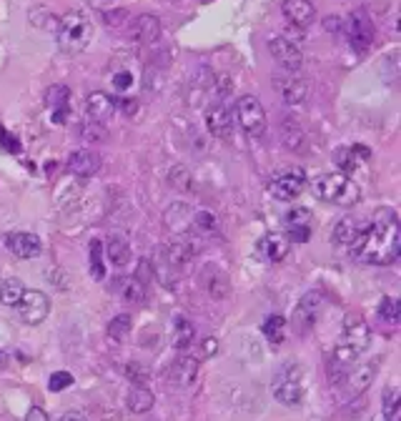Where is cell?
<instances>
[{
    "mask_svg": "<svg viewBox=\"0 0 401 421\" xmlns=\"http://www.w3.org/2000/svg\"><path fill=\"white\" fill-rule=\"evenodd\" d=\"M349 251L361 263H371V266L394 263L401 254V223L394 208H376L369 226H361Z\"/></svg>",
    "mask_w": 401,
    "mask_h": 421,
    "instance_id": "obj_1",
    "label": "cell"
},
{
    "mask_svg": "<svg viewBox=\"0 0 401 421\" xmlns=\"http://www.w3.org/2000/svg\"><path fill=\"white\" fill-rule=\"evenodd\" d=\"M90 35H93V25H90L88 15L81 10H65L58 18L56 43L65 56H78L81 50H85Z\"/></svg>",
    "mask_w": 401,
    "mask_h": 421,
    "instance_id": "obj_2",
    "label": "cell"
},
{
    "mask_svg": "<svg viewBox=\"0 0 401 421\" xmlns=\"http://www.w3.org/2000/svg\"><path fill=\"white\" fill-rule=\"evenodd\" d=\"M311 191L316 198L341 208H351L361 201V188L344 173H324L311 181Z\"/></svg>",
    "mask_w": 401,
    "mask_h": 421,
    "instance_id": "obj_3",
    "label": "cell"
},
{
    "mask_svg": "<svg viewBox=\"0 0 401 421\" xmlns=\"http://www.w3.org/2000/svg\"><path fill=\"white\" fill-rule=\"evenodd\" d=\"M301 366L298 364H286L284 369H278L274 376V399L281 401L284 407H298L304 401V384H301Z\"/></svg>",
    "mask_w": 401,
    "mask_h": 421,
    "instance_id": "obj_4",
    "label": "cell"
},
{
    "mask_svg": "<svg viewBox=\"0 0 401 421\" xmlns=\"http://www.w3.org/2000/svg\"><path fill=\"white\" fill-rule=\"evenodd\" d=\"M236 121L249 138L266 136V111L256 96H241L236 101Z\"/></svg>",
    "mask_w": 401,
    "mask_h": 421,
    "instance_id": "obj_5",
    "label": "cell"
},
{
    "mask_svg": "<svg viewBox=\"0 0 401 421\" xmlns=\"http://www.w3.org/2000/svg\"><path fill=\"white\" fill-rule=\"evenodd\" d=\"M324 291H306L301 301H298L296 311H294V316H291V324L296 329L298 333H309L316 326L318 316H321V309H324Z\"/></svg>",
    "mask_w": 401,
    "mask_h": 421,
    "instance_id": "obj_6",
    "label": "cell"
},
{
    "mask_svg": "<svg viewBox=\"0 0 401 421\" xmlns=\"http://www.w3.org/2000/svg\"><path fill=\"white\" fill-rule=\"evenodd\" d=\"M346 38L356 53H367L373 43V23L367 10H353L344 23Z\"/></svg>",
    "mask_w": 401,
    "mask_h": 421,
    "instance_id": "obj_7",
    "label": "cell"
},
{
    "mask_svg": "<svg viewBox=\"0 0 401 421\" xmlns=\"http://www.w3.org/2000/svg\"><path fill=\"white\" fill-rule=\"evenodd\" d=\"M18 314H21V318L25 321V324L30 326H38L43 324L45 318H48L50 314V298L43 294V291H35V289H25V294H23V298L18 301Z\"/></svg>",
    "mask_w": 401,
    "mask_h": 421,
    "instance_id": "obj_8",
    "label": "cell"
},
{
    "mask_svg": "<svg viewBox=\"0 0 401 421\" xmlns=\"http://www.w3.org/2000/svg\"><path fill=\"white\" fill-rule=\"evenodd\" d=\"M269 50L274 61L286 70V73H298L301 65H304V53L298 50V45L284 35H276V38H271L269 41Z\"/></svg>",
    "mask_w": 401,
    "mask_h": 421,
    "instance_id": "obj_9",
    "label": "cell"
},
{
    "mask_svg": "<svg viewBox=\"0 0 401 421\" xmlns=\"http://www.w3.org/2000/svg\"><path fill=\"white\" fill-rule=\"evenodd\" d=\"M306 183V173L301 168H289V171L278 173L276 178L269 183V191L278 201H294L301 196Z\"/></svg>",
    "mask_w": 401,
    "mask_h": 421,
    "instance_id": "obj_10",
    "label": "cell"
},
{
    "mask_svg": "<svg viewBox=\"0 0 401 421\" xmlns=\"http://www.w3.org/2000/svg\"><path fill=\"white\" fill-rule=\"evenodd\" d=\"M274 88L289 105H304L311 96V85L296 73H284V76H274Z\"/></svg>",
    "mask_w": 401,
    "mask_h": 421,
    "instance_id": "obj_11",
    "label": "cell"
},
{
    "mask_svg": "<svg viewBox=\"0 0 401 421\" xmlns=\"http://www.w3.org/2000/svg\"><path fill=\"white\" fill-rule=\"evenodd\" d=\"M198 281H200V289L206 291L211 298H216V301H221V298L229 296L231 281H229V276H226V271H223L221 266H216V263H206V266L200 269Z\"/></svg>",
    "mask_w": 401,
    "mask_h": 421,
    "instance_id": "obj_12",
    "label": "cell"
},
{
    "mask_svg": "<svg viewBox=\"0 0 401 421\" xmlns=\"http://www.w3.org/2000/svg\"><path fill=\"white\" fill-rule=\"evenodd\" d=\"M196 243L188 238V236H181V241L171 243L168 246V251L163 256H166L168 266L173 269V274H183L186 269H191V263L196 261Z\"/></svg>",
    "mask_w": 401,
    "mask_h": 421,
    "instance_id": "obj_13",
    "label": "cell"
},
{
    "mask_svg": "<svg viewBox=\"0 0 401 421\" xmlns=\"http://www.w3.org/2000/svg\"><path fill=\"white\" fill-rule=\"evenodd\" d=\"M6 246L18 258H35L43 251L41 238L35 234H28V231H10V234H6Z\"/></svg>",
    "mask_w": 401,
    "mask_h": 421,
    "instance_id": "obj_14",
    "label": "cell"
},
{
    "mask_svg": "<svg viewBox=\"0 0 401 421\" xmlns=\"http://www.w3.org/2000/svg\"><path fill=\"white\" fill-rule=\"evenodd\" d=\"M198 369H200L198 359H194V356H181L168 369V379H171V384L176 389H188L194 387L196 379H198Z\"/></svg>",
    "mask_w": 401,
    "mask_h": 421,
    "instance_id": "obj_15",
    "label": "cell"
},
{
    "mask_svg": "<svg viewBox=\"0 0 401 421\" xmlns=\"http://www.w3.org/2000/svg\"><path fill=\"white\" fill-rule=\"evenodd\" d=\"M284 18L294 25V28H309L316 18V8L311 0H284Z\"/></svg>",
    "mask_w": 401,
    "mask_h": 421,
    "instance_id": "obj_16",
    "label": "cell"
},
{
    "mask_svg": "<svg viewBox=\"0 0 401 421\" xmlns=\"http://www.w3.org/2000/svg\"><path fill=\"white\" fill-rule=\"evenodd\" d=\"M128 35H131L133 43H138V45H151L161 38V23L158 18H153V15H138L136 21H131L128 25Z\"/></svg>",
    "mask_w": 401,
    "mask_h": 421,
    "instance_id": "obj_17",
    "label": "cell"
},
{
    "mask_svg": "<svg viewBox=\"0 0 401 421\" xmlns=\"http://www.w3.org/2000/svg\"><path fill=\"white\" fill-rule=\"evenodd\" d=\"M339 341L346 346H351V349H356V351H367L369 341H371L369 324L364 321V318L349 316L346 318V326H344V336H341Z\"/></svg>",
    "mask_w": 401,
    "mask_h": 421,
    "instance_id": "obj_18",
    "label": "cell"
},
{
    "mask_svg": "<svg viewBox=\"0 0 401 421\" xmlns=\"http://www.w3.org/2000/svg\"><path fill=\"white\" fill-rule=\"evenodd\" d=\"M206 128L211 131V136L216 138L229 141L231 133H234V123H231V111L223 103L211 105L206 111Z\"/></svg>",
    "mask_w": 401,
    "mask_h": 421,
    "instance_id": "obj_19",
    "label": "cell"
},
{
    "mask_svg": "<svg viewBox=\"0 0 401 421\" xmlns=\"http://www.w3.org/2000/svg\"><path fill=\"white\" fill-rule=\"evenodd\" d=\"M45 105L50 108V118L53 123H65L68 118V103H70V88L68 85H50L45 90Z\"/></svg>",
    "mask_w": 401,
    "mask_h": 421,
    "instance_id": "obj_20",
    "label": "cell"
},
{
    "mask_svg": "<svg viewBox=\"0 0 401 421\" xmlns=\"http://www.w3.org/2000/svg\"><path fill=\"white\" fill-rule=\"evenodd\" d=\"M68 171L78 178H90V176H96L98 168H101V158H98L93 151H73L68 156Z\"/></svg>",
    "mask_w": 401,
    "mask_h": 421,
    "instance_id": "obj_21",
    "label": "cell"
},
{
    "mask_svg": "<svg viewBox=\"0 0 401 421\" xmlns=\"http://www.w3.org/2000/svg\"><path fill=\"white\" fill-rule=\"evenodd\" d=\"M116 294L123 298L125 304H133V306L143 304L145 296H148L145 283L138 281L136 276H118L116 278Z\"/></svg>",
    "mask_w": 401,
    "mask_h": 421,
    "instance_id": "obj_22",
    "label": "cell"
},
{
    "mask_svg": "<svg viewBox=\"0 0 401 421\" xmlns=\"http://www.w3.org/2000/svg\"><path fill=\"white\" fill-rule=\"evenodd\" d=\"M85 111H88L90 121H98V123H103L105 118H111V113L116 111V103H113V98L103 90H93L85 101Z\"/></svg>",
    "mask_w": 401,
    "mask_h": 421,
    "instance_id": "obj_23",
    "label": "cell"
},
{
    "mask_svg": "<svg viewBox=\"0 0 401 421\" xmlns=\"http://www.w3.org/2000/svg\"><path fill=\"white\" fill-rule=\"evenodd\" d=\"M258 251H261V256L266 258V261L278 263V261H284L286 254H289V241H286V236L269 234V236H263V238H261Z\"/></svg>",
    "mask_w": 401,
    "mask_h": 421,
    "instance_id": "obj_24",
    "label": "cell"
},
{
    "mask_svg": "<svg viewBox=\"0 0 401 421\" xmlns=\"http://www.w3.org/2000/svg\"><path fill=\"white\" fill-rule=\"evenodd\" d=\"M191 218H194V211L188 203H173L168 206L166 216H163V221L171 231H178V234H188V228H191Z\"/></svg>",
    "mask_w": 401,
    "mask_h": 421,
    "instance_id": "obj_25",
    "label": "cell"
},
{
    "mask_svg": "<svg viewBox=\"0 0 401 421\" xmlns=\"http://www.w3.org/2000/svg\"><path fill=\"white\" fill-rule=\"evenodd\" d=\"M103 254L111 258V263L116 266V269H123L125 263H128V258H131V246H128V238L121 234H111V238H108V243L103 246Z\"/></svg>",
    "mask_w": 401,
    "mask_h": 421,
    "instance_id": "obj_26",
    "label": "cell"
},
{
    "mask_svg": "<svg viewBox=\"0 0 401 421\" xmlns=\"http://www.w3.org/2000/svg\"><path fill=\"white\" fill-rule=\"evenodd\" d=\"M361 231V223L353 218V216H344L336 221L331 231V241L333 246H351V241L356 238V234Z\"/></svg>",
    "mask_w": 401,
    "mask_h": 421,
    "instance_id": "obj_27",
    "label": "cell"
},
{
    "mask_svg": "<svg viewBox=\"0 0 401 421\" xmlns=\"http://www.w3.org/2000/svg\"><path fill=\"white\" fill-rule=\"evenodd\" d=\"M281 143L294 153H304L306 151V133L304 128L294 121H284L281 123Z\"/></svg>",
    "mask_w": 401,
    "mask_h": 421,
    "instance_id": "obj_28",
    "label": "cell"
},
{
    "mask_svg": "<svg viewBox=\"0 0 401 421\" xmlns=\"http://www.w3.org/2000/svg\"><path fill=\"white\" fill-rule=\"evenodd\" d=\"M373 379H376V364H364V366H359V369H353L349 376H346V384H349V389L351 391H356V393H361V391H367L369 387L373 384Z\"/></svg>",
    "mask_w": 401,
    "mask_h": 421,
    "instance_id": "obj_29",
    "label": "cell"
},
{
    "mask_svg": "<svg viewBox=\"0 0 401 421\" xmlns=\"http://www.w3.org/2000/svg\"><path fill=\"white\" fill-rule=\"evenodd\" d=\"M156 399H153V393L148 391V387H133L125 396V407L128 411L133 414H145V411H151Z\"/></svg>",
    "mask_w": 401,
    "mask_h": 421,
    "instance_id": "obj_30",
    "label": "cell"
},
{
    "mask_svg": "<svg viewBox=\"0 0 401 421\" xmlns=\"http://www.w3.org/2000/svg\"><path fill=\"white\" fill-rule=\"evenodd\" d=\"M28 21H30V25L38 30H50V33H56V28H58V15H53V10L45 6L30 8Z\"/></svg>",
    "mask_w": 401,
    "mask_h": 421,
    "instance_id": "obj_31",
    "label": "cell"
},
{
    "mask_svg": "<svg viewBox=\"0 0 401 421\" xmlns=\"http://www.w3.org/2000/svg\"><path fill=\"white\" fill-rule=\"evenodd\" d=\"M25 294L21 278H0V304L3 306H18V301Z\"/></svg>",
    "mask_w": 401,
    "mask_h": 421,
    "instance_id": "obj_32",
    "label": "cell"
},
{
    "mask_svg": "<svg viewBox=\"0 0 401 421\" xmlns=\"http://www.w3.org/2000/svg\"><path fill=\"white\" fill-rule=\"evenodd\" d=\"M196 338V329L188 318H178L176 321V329H173V349L176 351H186L191 341Z\"/></svg>",
    "mask_w": 401,
    "mask_h": 421,
    "instance_id": "obj_33",
    "label": "cell"
},
{
    "mask_svg": "<svg viewBox=\"0 0 401 421\" xmlns=\"http://www.w3.org/2000/svg\"><path fill=\"white\" fill-rule=\"evenodd\" d=\"M188 234L194 236H211L216 234V216L211 211H196L194 218H191V228Z\"/></svg>",
    "mask_w": 401,
    "mask_h": 421,
    "instance_id": "obj_34",
    "label": "cell"
},
{
    "mask_svg": "<svg viewBox=\"0 0 401 421\" xmlns=\"http://www.w3.org/2000/svg\"><path fill=\"white\" fill-rule=\"evenodd\" d=\"M131 329H133V321L128 314H118L116 318H111V324H108V338L121 344L125 338L131 336Z\"/></svg>",
    "mask_w": 401,
    "mask_h": 421,
    "instance_id": "obj_35",
    "label": "cell"
},
{
    "mask_svg": "<svg viewBox=\"0 0 401 421\" xmlns=\"http://www.w3.org/2000/svg\"><path fill=\"white\" fill-rule=\"evenodd\" d=\"M284 326H286L284 316H278V314H271V316L263 321L261 331H263V336L269 338L271 344H281V341H284Z\"/></svg>",
    "mask_w": 401,
    "mask_h": 421,
    "instance_id": "obj_36",
    "label": "cell"
},
{
    "mask_svg": "<svg viewBox=\"0 0 401 421\" xmlns=\"http://www.w3.org/2000/svg\"><path fill=\"white\" fill-rule=\"evenodd\" d=\"M88 249H90V276L96 278V281H101V278L105 276V266H103V243L98 241V238H93Z\"/></svg>",
    "mask_w": 401,
    "mask_h": 421,
    "instance_id": "obj_37",
    "label": "cell"
},
{
    "mask_svg": "<svg viewBox=\"0 0 401 421\" xmlns=\"http://www.w3.org/2000/svg\"><path fill=\"white\" fill-rule=\"evenodd\" d=\"M333 163H336L339 173L349 176V173H351L353 168H356V156H353L351 148H346V145H339V148L333 151Z\"/></svg>",
    "mask_w": 401,
    "mask_h": 421,
    "instance_id": "obj_38",
    "label": "cell"
},
{
    "mask_svg": "<svg viewBox=\"0 0 401 421\" xmlns=\"http://www.w3.org/2000/svg\"><path fill=\"white\" fill-rule=\"evenodd\" d=\"M284 226L286 228L311 226V211H309V208H291V211L284 214Z\"/></svg>",
    "mask_w": 401,
    "mask_h": 421,
    "instance_id": "obj_39",
    "label": "cell"
},
{
    "mask_svg": "<svg viewBox=\"0 0 401 421\" xmlns=\"http://www.w3.org/2000/svg\"><path fill=\"white\" fill-rule=\"evenodd\" d=\"M168 183H171L173 188H178V191H191V188H194L191 173H188V168H183V166H173L171 171H168Z\"/></svg>",
    "mask_w": 401,
    "mask_h": 421,
    "instance_id": "obj_40",
    "label": "cell"
},
{
    "mask_svg": "<svg viewBox=\"0 0 401 421\" xmlns=\"http://www.w3.org/2000/svg\"><path fill=\"white\" fill-rule=\"evenodd\" d=\"M379 73L384 81L396 83V78H399V53H389V56L379 63Z\"/></svg>",
    "mask_w": 401,
    "mask_h": 421,
    "instance_id": "obj_41",
    "label": "cell"
},
{
    "mask_svg": "<svg viewBox=\"0 0 401 421\" xmlns=\"http://www.w3.org/2000/svg\"><path fill=\"white\" fill-rule=\"evenodd\" d=\"M399 414H401L399 391L396 389H389L387 396H384V416H387V421H399Z\"/></svg>",
    "mask_w": 401,
    "mask_h": 421,
    "instance_id": "obj_42",
    "label": "cell"
},
{
    "mask_svg": "<svg viewBox=\"0 0 401 421\" xmlns=\"http://www.w3.org/2000/svg\"><path fill=\"white\" fill-rule=\"evenodd\" d=\"M379 316L387 318L389 324H396V321H399V316H401V304L396 301V298L384 296V298H381V304H379Z\"/></svg>",
    "mask_w": 401,
    "mask_h": 421,
    "instance_id": "obj_43",
    "label": "cell"
},
{
    "mask_svg": "<svg viewBox=\"0 0 401 421\" xmlns=\"http://www.w3.org/2000/svg\"><path fill=\"white\" fill-rule=\"evenodd\" d=\"M125 376L133 381V387H145V381H148V366L138 364V361H131V364H125Z\"/></svg>",
    "mask_w": 401,
    "mask_h": 421,
    "instance_id": "obj_44",
    "label": "cell"
},
{
    "mask_svg": "<svg viewBox=\"0 0 401 421\" xmlns=\"http://www.w3.org/2000/svg\"><path fill=\"white\" fill-rule=\"evenodd\" d=\"M133 83H136V81H133L131 70L121 68V70H116V73L111 76V85H113V90H118V93H125V90H131Z\"/></svg>",
    "mask_w": 401,
    "mask_h": 421,
    "instance_id": "obj_45",
    "label": "cell"
},
{
    "mask_svg": "<svg viewBox=\"0 0 401 421\" xmlns=\"http://www.w3.org/2000/svg\"><path fill=\"white\" fill-rule=\"evenodd\" d=\"M68 387H73V376L68 371H56L48 379V389L50 391H65Z\"/></svg>",
    "mask_w": 401,
    "mask_h": 421,
    "instance_id": "obj_46",
    "label": "cell"
},
{
    "mask_svg": "<svg viewBox=\"0 0 401 421\" xmlns=\"http://www.w3.org/2000/svg\"><path fill=\"white\" fill-rule=\"evenodd\" d=\"M125 18H128V13H125L123 8H105L103 10V21L108 25H113V28H121L125 23Z\"/></svg>",
    "mask_w": 401,
    "mask_h": 421,
    "instance_id": "obj_47",
    "label": "cell"
},
{
    "mask_svg": "<svg viewBox=\"0 0 401 421\" xmlns=\"http://www.w3.org/2000/svg\"><path fill=\"white\" fill-rule=\"evenodd\" d=\"M216 81H218V78L211 73V68H198V70H196V85H198L200 90H214Z\"/></svg>",
    "mask_w": 401,
    "mask_h": 421,
    "instance_id": "obj_48",
    "label": "cell"
},
{
    "mask_svg": "<svg viewBox=\"0 0 401 421\" xmlns=\"http://www.w3.org/2000/svg\"><path fill=\"white\" fill-rule=\"evenodd\" d=\"M309 238H311V226H304V228H286V241L306 243Z\"/></svg>",
    "mask_w": 401,
    "mask_h": 421,
    "instance_id": "obj_49",
    "label": "cell"
},
{
    "mask_svg": "<svg viewBox=\"0 0 401 421\" xmlns=\"http://www.w3.org/2000/svg\"><path fill=\"white\" fill-rule=\"evenodd\" d=\"M0 143L6 145L8 153H18V151H21V141L13 138V136L6 131V128H0Z\"/></svg>",
    "mask_w": 401,
    "mask_h": 421,
    "instance_id": "obj_50",
    "label": "cell"
},
{
    "mask_svg": "<svg viewBox=\"0 0 401 421\" xmlns=\"http://www.w3.org/2000/svg\"><path fill=\"white\" fill-rule=\"evenodd\" d=\"M83 136H85L88 141H101V138H105V131H103V125L98 123V121H93V123L85 125Z\"/></svg>",
    "mask_w": 401,
    "mask_h": 421,
    "instance_id": "obj_51",
    "label": "cell"
},
{
    "mask_svg": "<svg viewBox=\"0 0 401 421\" xmlns=\"http://www.w3.org/2000/svg\"><path fill=\"white\" fill-rule=\"evenodd\" d=\"M151 263H148V261H141L138 263V274H136V278H138V281H143V283H148V278H151L153 276V274H151Z\"/></svg>",
    "mask_w": 401,
    "mask_h": 421,
    "instance_id": "obj_52",
    "label": "cell"
},
{
    "mask_svg": "<svg viewBox=\"0 0 401 421\" xmlns=\"http://www.w3.org/2000/svg\"><path fill=\"white\" fill-rule=\"evenodd\" d=\"M25 421H48V411H43L41 407H33L25 414Z\"/></svg>",
    "mask_w": 401,
    "mask_h": 421,
    "instance_id": "obj_53",
    "label": "cell"
},
{
    "mask_svg": "<svg viewBox=\"0 0 401 421\" xmlns=\"http://www.w3.org/2000/svg\"><path fill=\"white\" fill-rule=\"evenodd\" d=\"M118 105L123 108L125 116H133V113H136V108H138V103H136V101H118Z\"/></svg>",
    "mask_w": 401,
    "mask_h": 421,
    "instance_id": "obj_54",
    "label": "cell"
},
{
    "mask_svg": "<svg viewBox=\"0 0 401 421\" xmlns=\"http://www.w3.org/2000/svg\"><path fill=\"white\" fill-rule=\"evenodd\" d=\"M216 349H218L216 338H206V341H203V356H214Z\"/></svg>",
    "mask_w": 401,
    "mask_h": 421,
    "instance_id": "obj_55",
    "label": "cell"
},
{
    "mask_svg": "<svg viewBox=\"0 0 401 421\" xmlns=\"http://www.w3.org/2000/svg\"><path fill=\"white\" fill-rule=\"evenodd\" d=\"M61 421H88V419H85L81 411H65V414L61 416Z\"/></svg>",
    "mask_w": 401,
    "mask_h": 421,
    "instance_id": "obj_56",
    "label": "cell"
},
{
    "mask_svg": "<svg viewBox=\"0 0 401 421\" xmlns=\"http://www.w3.org/2000/svg\"><path fill=\"white\" fill-rule=\"evenodd\" d=\"M351 151H353V156H356V158H369V156H371L367 145H353Z\"/></svg>",
    "mask_w": 401,
    "mask_h": 421,
    "instance_id": "obj_57",
    "label": "cell"
},
{
    "mask_svg": "<svg viewBox=\"0 0 401 421\" xmlns=\"http://www.w3.org/2000/svg\"><path fill=\"white\" fill-rule=\"evenodd\" d=\"M324 25H326V28H331V33H333V28H336V25H341V23H339V21H333V18H329V21L324 23Z\"/></svg>",
    "mask_w": 401,
    "mask_h": 421,
    "instance_id": "obj_58",
    "label": "cell"
},
{
    "mask_svg": "<svg viewBox=\"0 0 401 421\" xmlns=\"http://www.w3.org/2000/svg\"><path fill=\"white\" fill-rule=\"evenodd\" d=\"M0 361H3V359H0Z\"/></svg>",
    "mask_w": 401,
    "mask_h": 421,
    "instance_id": "obj_59",
    "label": "cell"
}]
</instances>
